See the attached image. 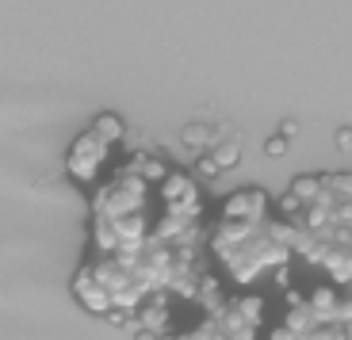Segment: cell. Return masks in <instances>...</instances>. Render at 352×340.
Instances as JSON below:
<instances>
[{
  "instance_id": "cell-1",
  "label": "cell",
  "mask_w": 352,
  "mask_h": 340,
  "mask_svg": "<svg viewBox=\"0 0 352 340\" xmlns=\"http://www.w3.org/2000/svg\"><path fill=\"white\" fill-rule=\"evenodd\" d=\"M146 199H150V183L142 180L138 172H123V168H115L111 180L100 183L96 195H92V214H100V218L134 214V210H146Z\"/></svg>"
},
{
  "instance_id": "cell-2",
  "label": "cell",
  "mask_w": 352,
  "mask_h": 340,
  "mask_svg": "<svg viewBox=\"0 0 352 340\" xmlns=\"http://www.w3.org/2000/svg\"><path fill=\"white\" fill-rule=\"evenodd\" d=\"M107 141L104 138H96V134L88 131V134H80L77 141L69 146V157H65V168H69V176L77 183H92L100 176V168L107 165Z\"/></svg>"
},
{
  "instance_id": "cell-3",
  "label": "cell",
  "mask_w": 352,
  "mask_h": 340,
  "mask_svg": "<svg viewBox=\"0 0 352 340\" xmlns=\"http://www.w3.org/2000/svg\"><path fill=\"white\" fill-rule=\"evenodd\" d=\"M268 192H261V188H241V192L226 195L222 199V218H234V222H253V226H261V222H268Z\"/></svg>"
},
{
  "instance_id": "cell-4",
  "label": "cell",
  "mask_w": 352,
  "mask_h": 340,
  "mask_svg": "<svg viewBox=\"0 0 352 340\" xmlns=\"http://www.w3.org/2000/svg\"><path fill=\"white\" fill-rule=\"evenodd\" d=\"M73 298H77L80 310H88L92 317H104L107 310H111V295L96 283L92 264H80V268H77V275H73Z\"/></svg>"
},
{
  "instance_id": "cell-5",
  "label": "cell",
  "mask_w": 352,
  "mask_h": 340,
  "mask_svg": "<svg viewBox=\"0 0 352 340\" xmlns=\"http://www.w3.org/2000/svg\"><path fill=\"white\" fill-rule=\"evenodd\" d=\"M344 287H337V283H314V287L302 295V302L310 306V314L318 317V321H333V310H337V298H341Z\"/></svg>"
},
{
  "instance_id": "cell-6",
  "label": "cell",
  "mask_w": 352,
  "mask_h": 340,
  "mask_svg": "<svg viewBox=\"0 0 352 340\" xmlns=\"http://www.w3.org/2000/svg\"><path fill=\"white\" fill-rule=\"evenodd\" d=\"M230 306H234V314H238L245 325H253V329H264V321H268V302H264V295L241 291V295L230 298Z\"/></svg>"
},
{
  "instance_id": "cell-7",
  "label": "cell",
  "mask_w": 352,
  "mask_h": 340,
  "mask_svg": "<svg viewBox=\"0 0 352 340\" xmlns=\"http://www.w3.org/2000/svg\"><path fill=\"white\" fill-rule=\"evenodd\" d=\"M280 325H287V329H291V337H295V340H302V337H307V332L318 325V317L310 314V306H307V302H295V306H287V310H283Z\"/></svg>"
},
{
  "instance_id": "cell-8",
  "label": "cell",
  "mask_w": 352,
  "mask_h": 340,
  "mask_svg": "<svg viewBox=\"0 0 352 340\" xmlns=\"http://www.w3.org/2000/svg\"><path fill=\"white\" fill-rule=\"evenodd\" d=\"M92 134H96V138H104L107 146H119V141H123V134H126V126H123V119H119V115H100L96 126H92Z\"/></svg>"
},
{
  "instance_id": "cell-9",
  "label": "cell",
  "mask_w": 352,
  "mask_h": 340,
  "mask_svg": "<svg viewBox=\"0 0 352 340\" xmlns=\"http://www.w3.org/2000/svg\"><path fill=\"white\" fill-rule=\"evenodd\" d=\"M295 199L302 203V207H310V203L318 199V192H322V176H299V180H291V188H287Z\"/></svg>"
},
{
  "instance_id": "cell-10",
  "label": "cell",
  "mask_w": 352,
  "mask_h": 340,
  "mask_svg": "<svg viewBox=\"0 0 352 340\" xmlns=\"http://www.w3.org/2000/svg\"><path fill=\"white\" fill-rule=\"evenodd\" d=\"M180 141H184L188 149H195V153H207V149L214 146V138H211V126H184V134H180Z\"/></svg>"
},
{
  "instance_id": "cell-11",
  "label": "cell",
  "mask_w": 352,
  "mask_h": 340,
  "mask_svg": "<svg viewBox=\"0 0 352 340\" xmlns=\"http://www.w3.org/2000/svg\"><path fill=\"white\" fill-rule=\"evenodd\" d=\"M302 340H349V325H341V321H318Z\"/></svg>"
},
{
  "instance_id": "cell-12",
  "label": "cell",
  "mask_w": 352,
  "mask_h": 340,
  "mask_svg": "<svg viewBox=\"0 0 352 340\" xmlns=\"http://www.w3.org/2000/svg\"><path fill=\"white\" fill-rule=\"evenodd\" d=\"M195 176L211 183V180H219V176H222V168L214 165V157H211V153H199V157H195Z\"/></svg>"
},
{
  "instance_id": "cell-13",
  "label": "cell",
  "mask_w": 352,
  "mask_h": 340,
  "mask_svg": "<svg viewBox=\"0 0 352 340\" xmlns=\"http://www.w3.org/2000/svg\"><path fill=\"white\" fill-rule=\"evenodd\" d=\"M104 321L111 325V329H126V325H131V310H123V306H111V310L104 314Z\"/></svg>"
},
{
  "instance_id": "cell-14",
  "label": "cell",
  "mask_w": 352,
  "mask_h": 340,
  "mask_svg": "<svg viewBox=\"0 0 352 340\" xmlns=\"http://www.w3.org/2000/svg\"><path fill=\"white\" fill-rule=\"evenodd\" d=\"M287 141L291 138H283V134H280V138H272V141H268V157H283V153H287Z\"/></svg>"
},
{
  "instance_id": "cell-15",
  "label": "cell",
  "mask_w": 352,
  "mask_h": 340,
  "mask_svg": "<svg viewBox=\"0 0 352 340\" xmlns=\"http://www.w3.org/2000/svg\"><path fill=\"white\" fill-rule=\"evenodd\" d=\"M268 340H295V337H291V329H287V325H276V329L268 332Z\"/></svg>"
},
{
  "instance_id": "cell-16",
  "label": "cell",
  "mask_w": 352,
  "mask_h": 340,
  "mask_svg": "<svg viewBox=\"0 0 352 340\" xmlns=\"http://www.w3.org/2000/svg\"><path fill=\"white\" fill-rule=\"evenodd\" d=\"M352 146V131H341L337 134V149H349Z\"/></svg>"
},
{
  "instance_id": "cell-17",
  "label": "cell",
  "mask_w": 352,
  "mask_h": 340,
  "mask_svg": "<svg viewBox=\"0 0 352 340\" xmlns=\"http://www.w3.org/2000/svg\"><path fill=\"white\" fill-rule=\"evenodd\" d=\"M134 340H161L157 332H150V329H134Z\"/></svg>"
}]
</instances>
